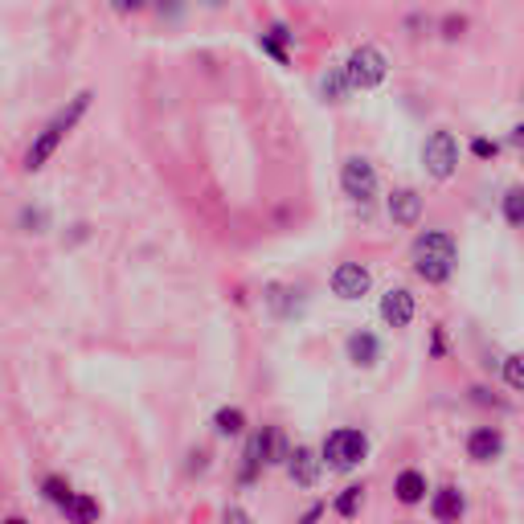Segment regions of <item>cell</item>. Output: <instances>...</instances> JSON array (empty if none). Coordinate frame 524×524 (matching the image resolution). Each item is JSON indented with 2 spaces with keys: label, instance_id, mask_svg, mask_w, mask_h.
I'll use <instances>...</instances> for the list:
<instances>
[{
  "label": "cell",
  "instance_id": "603a6c76",
  "mask_svg": "<svg viewBox=\"0 0 524 524\" xmlns=\"http://www.w3.org/2000/svg\"><path fill=\"white\" fill-rule=\"evenodd\" d=\"M471 152H476L479 160H487V156H495V144L492 139H471Z\"/></svg>",
  "mask_w": 524,
  "mask_h": 524
},
{
  "label": "cell",
  "instance_id": "2e32d148",
  "mask_svg": "<svg viewBox=\"0 0 524 524\" xmlns=\"http://www.w3.org/2000/svg\"><path fill=\"white\" fill-rule=\"evenodd\" d=\"M214 427H217V435H242V427H246V414L242 410H217L214 414Z\"/></svg>",
  "mask_w": 524,
  "mask_h": 524
},
{
  "label": "cell",
  "instance_id": "8992f818",
  "mask_svg": "<svg viewBox=\"0 0 524 524\" xmlns=\"http://www.w3.org/2000/svg\"><path fill=\"white\" fill-rule=\"evenodd\" d=\"M340 185H344V193H349L352 201H369V197L377 193V173H373L369 160L352 156V160H344V168H340Z\"/></svg>",
  "mask_w": 524,
  "mask_h": 524
},
{
  "label": "cell",
  "instance_id": "9a60e30c",
  "mask_svg": "<svg viewBox=\"0 0 524 524\" xmlns=\"http://www.w3.org/2000/svg\"><path fill=\"white\" fill-rule=\"evenodd\" d=\"M349 70L344 66H336V70H328V74H324V95L332 98V103H344V95H349Z\"/></svg>",
  "mask_w": 524,
  "mask_h": 524
},
{
  "label": "cell",
  "instance_id": "44dd1931",
  "mask_svg": "<svg viewBox=\"0 0 524 524\" xmlns=\"http://www.w3.org/2000/svg\"><path fill=\"white\" fill-rule=\"evenodd\" d=\"M504 381L524 393V357H508L504 360Z\"/></svg>",
  "mask_w": 524,
  "mask_h": 524
},
{
  "label": "cell",
  "instance_id": "7c38bea8",
  "mask_svg": "<svg viewBox=\"0 0 524 524\" xmlns=\"http://www.w3.org/2000/svg\"><path fill=\"white\" fill-rule=\"evenodd\" d=\"M377 357H381V349H377V340L369 336V332H352L349 336V360L352 365H377Z\"/></svg>",
  "mask_w": 524,
  "mask_h": 524
},
{
  "label": "cell",
  "instance_id": "cb8c5ba5",
  "mask_svg": "<svg viewBox=\"0 0 524 524\" xmlns=\"http://www.w3.org/2000/svg\"><path fill=\"white\" fill-rule=\"evenodd\" d=\"M459 33H463V17H451L447 21V38H459Z\"/></svg>",
  "mask_w": 524,
  "mask_h": 524
},
{
  "label": "cell",
  "instance_id": "5bb4252c",
  "mask_svg": "<svg viewBox=\"0 0 524 524\" xmlns=\"http://www.w3.org/2000/svg\"><path fill=\"white\" fill-rule=\"evenodd\" d=\"M393 492H398L401 504H418V500L427 495V476H422V471H401Z\"/></svg>",
  "mask_w": 524,
  "mask_h": 524
},
{
  "label": "cell",
  "instance_id": "4fadbf2b",
  "mask_svg": "<svg viewBox=\"0 0 524 524\" xmlns=\"http://www.w3.org/2000/svg\"><path fill=\"white\" fill-rule=\"evenodd\" d=\"M463 495L455 492V487H443V492H435V500H430V512H435V520H459L463 516Z\"/></svg>",
  "mask_w": 524,
  "mask_h": 524
},
{
  "label": "cell",
  "instance_id": "5b68a950",
  "mask_svg": "<svg viewBox=\"0 0 524 524\" xmlns=\"http://www.w3.org/2000/svg\"><path fill=\"white\" fill-rule=\"evenodd\" d=\"M422 165H427V173L435 176V181H447L451 173H455L459 165V144L451 131H435V136L422 144Z\"/></svg>",
  "mask_w": 524,
  "mask_h": 524
},
{
  "label": "cell",
  "instance_id": "7402d4cb",
  "mask_svg": "<svg viewBox=\"0 0 524 524\" xmlns=\"http://www.w3.org/2000/svg\"><path fill=\"white\" fill-rule=\"evenodd\" d=\"M111 9L115 13H139V9H148V0H111Z\"/></svg>",
  "mask_w": 524,
  "mask_h": 524
},
{
  "label": "cell",
  "instance_id": "277c9868",
  "mask_svg": "<svg viewBox=\"0 0 524 524\" xmlns=\"http://www.w3.org/2000/svg\"><path fill=\"white\" fill-rule=\"evenodd\" d=\"M349 82L357 90H369V87H377L381 78H385V54H381L377 46H357L349 54Z\"/></svg>",
  "mask_w": 524,
  "mask_h": 524
},
{
  "label": "cell",
  "instance_id": "ac0fdd59",
  "mask_svg": "<svg viewBox=\"0 0 524 524\" xmlns=\"http://www.w3.org/2000/svg\"><path fill=\"white\" fill-rule=\"evenodd\" d=\"M66 512L74 516V520H98V500H90V495H74L66 504Z\"/></svg>",
  "mask_w": 524,
  "mask_h": 524
},
{
  "label": "cell",
  "instance_id": "8fae6325",
  "mask_svg": "<svg viewBox=\"0 0 524 524\" xmlns=\"http://www.w3.org/2000/svg\"><path fill=\"white\" fill-rule=\"evenodd\" d=\"M389 217L398 225H418V217H422V197H418L414 189H398V193L389 197Z\"/></svg>",
  "mask_w": 524,
  "mask_h": 524
},
{
  "label": "cell",
  "instance_id": "e0dca14e",
  "mask_svg": "<svg viewBox=\"0 0 524 524\" xmlns=\"http://www.w3.org/2000/svg\"><path fill=\"white\" fill-rule=\"evenodd\" d=\"M504 222L516 225V230H524V189H508V197H504Z\"/></svg>",
  "mask_w": 524,
  "mask_h": 524
},
{
  "label": "cell",
  "instance_id": "3957f363",
  "mask_svg": "<svg viewBox=\"0 0 524 524\" xmlns=\"http://www.w3.org/2000/svg\"><path fill=\"white\" fill-rule=\"evenodd\" d=\"M365 455H369V438L360 430H332L328 443H324V463L332 471H352Z\"/></svg>",
  "mask_w": 524,
  "mask_h": 524
},
{
  "label": "cell",
  "instance_id": "6da1fadb",
  "mask_svg": "<svg viewBox=\"0 0 524 524\" xmlns=\"http://www.w3.org/2000/svg\"><path fill=\"white\" fill-rule=\"evenodd\" d=\"M87 107H90V90H82V95H74V103H70L66 111H62L58 119H54V123L46 127V131H41L38 139H33V148L30 152H25V168H30V173H38V168H46V160L54 152H58V144L62 139L70 136V127L78 123V119L87 115Z\"/></svg>",
  "mask_w": 524,
  "mask_h": 524
},
{
  "label": "cell",
  "instance_id": "ba28073f",
  "mask_svg": "<svg viewBox=\"0 0 524 524\" xmlns=\"http://www.w3.org/2000/svg\"><path fill=\"white\" fill-rule=\"evenodd\" d=\"M381 320H385L389 328H406V324L414 320V295H410L406 287H389V292L381 295Z\"/></svg>",
  "mask_w": 524,
  "mask_h": 524
},
{
  "label": "cell",
  "instance_id": "d6986e66",
  "mask_svg": "<svg viewBox=\"0 0 524 524\" xmlns=\"http://www.w3.org/2000/svg\"><path fill=\"white\" fill-rule=\"evenodd\" d=\"M360 500H365V487H344L336 500V512L340 516H357L360 512Z\"/></svg>",
  "mask_w": 524,
  "mask_h": 524
},
{
  "label": "cell",
  "instance_id": "52a82bcc",
  "mask_svg": "<svg viewBox=\"0 0 524 524\" xmlns=\"http://www.w3.org/2000/svg\"><path fill=\"white\" fill-rule=\"evenodd\" d=\"M369 271L360 266V262H340L336 275H332V295L340 300H360V295L369 292Z\"/></svg>",
  "mask_w": 524,
  "mask_h": 524
},
{
  "label": "cell",
  "instance_id": "30bf717a",
  "mask_svg": "<svg viewBox=\"0 0 524 524\" xmlns=\"http://www.w3.org/2000/svg\"><path fill=\"white\" fill-rule=\"evenodd\" d=\"M500 451H504V435L495 427H479L476 435L467 438V455L476 463H492V459H500Z\"/></svg>",
  "mask_w": 524,
  "mask_h": 524
},
{
  "label": "cell",
  "instance_id": "484cf974",
  "mask_svg": "<svg viewBox=\"0 0 524 524\" xmlns=\"http://www.w3.org/2000/svg\"><path fill=\"white\" fill-rule=\"evenodd\" d=\"M205 4H209V9H217V4H225V0H205Z\"/></svg>",
  "mask_w": 524,
  "mask_h": 524
},
{
  "label": "cell",
  "instance_id": "7a4b0ae2",
  "mask_svg": "<svg viewBox=\"0 0 524 524\" xmlns=\"http://www.w3.org/2000/svg\"><path fill=\"white\" fill-rule=\"evenodd\" d=\"M414 271L418 279L427 283H447L451 271H455V242H451V233H422L414 242Z\"/></svg>",
  "mask_w": 524,
  "mask_h": 524
},
{
  "label": "cell",
  "instance_id": "d4e9b609",
  "mask_svg": "<svg viewBox=\"0 0 524 524\" xmlns=\"http://www.w3.org/2000/svg\"><path fill=\"white\" fill-rule=\"evenodd\" d=\"M512 139H516V144H520V148H524V123H520V127H516V136H512Z\"/></svg>",
  "mask_w": 524,
  "mask_h": 524
},
{
  "label": "cell",
  "instance_id": "9c48e42d",
  "mask_svg": "<svg viewBox=\"0 0 524 524\" xmlns=\"http://www.w3.org/2000/svg\"><path fill=\"white\" fill-rule=\"evenodd\" d=\"M287 471H292V479L300 487H316L320 484V471H324V459L308 447H295L292 455H287Z\"/></svg>",
  "mask_w": 524,
  "mask_h": 524
},
{
  "label": "cell",
  "instance_id": "ffe728a7",
  "mask_svg": "<svg viewBox=\"0 0 524 524\" xmlns=\"http://www.w3.org/2000/svg\"><path fill=\"white\" fill-rule=\"evenodd\" d=\"M41 487H46V495H49V500H54V504H62V508H66L70 500H74V492H70V484H66V479H58V476H49Z\"/></svg>",
  "mask_w": 524,
  "mask_h": 524
}]
</instances>
